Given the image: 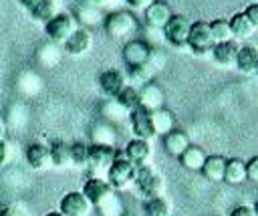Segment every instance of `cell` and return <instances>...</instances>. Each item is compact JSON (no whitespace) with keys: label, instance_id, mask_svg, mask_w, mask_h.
Wrapping results in <instances>:
<instances>
[{"label":"cell","instance_id":"6da1fadb","mask_svg":"<svg viewBox=\"0 0 258 216\" xmlns=\"http://www.w3.org/2000/svg\"><path fill=\"white\" fill-rule=\"evenodd\" d=\"M135 174H137V166L129 161L123 153H119L115 161L109 166L105 180L115 192H121V190H127L131 184H135Z\"/></svg>","mask_w":258,"mask_h":216},{"label":"cell","instance_id":"8992f818","mask_svg":"<svg viewBox=\"0 0 258 216\" xmlns=\"http://www.w3.org/2000/svg\"><path fill=\"white\" fill-rule=\"evenodd\" d=\"M214 38H212V32H210V22L206 20H196L191 22L189 26V34H187V44L191 48V52L196 55H206L214 48Z\"/></svg>","mask_w":258,"mask_h":216},{"label":"cell","instance_id":"f35d334b","mask_svg":"<svg viewBox=\"0 0 258 216\" xmlns=\"http://www.w3.org/2000/svg\"><path fill=\"white\" fill-rule=\"evenodd\" d=\"M230 216H256V212H254L252 206L242 204V206H236V208L230 212Z\"/></svg>","mask_w":258,"mask_h":216},{"label":"cell","instance_id":"4316f807","mask_svg":"<svg viewBox=\"0 0 258 216\" xmlns=\"http://www.w3.org/2000/svg\"><path fill=\"white\" fill-rule=\"evenodd\" d=\"M48 151H50V166L54 168L71 166V145H67L64 141H54L52 145H48Z\"/></svg>","mask_w":258,"mask_h":216},{"label":"cell","instance_id":"484cf974","mask_svg":"<svg viewBox=\"0 0 258 216\" xmlns=\"http://www.w3.org/2000/svg\"><path fill=\"white\" fill-rule=\"evenodd\" d=\"M95 208H97V212H99L101 216H121V214L125 212L123 202H121V198L117 196L115 190H111V192L101 200V204L95 206Z\"/></svg>","mask_w":258,"mask_h":216},{"label":"cell","instance_id":"8d00e7d4","mask_svg":"<svg viewBox=\"0 0 258 216\" xmlns=\"http://www.w3.org/2000/svg\"><path fill=\"white\" fill-rule=\"evenodd\" d=\"M246 178L252 182H258V155H254L246 161Z\"/></svg>","mask_w":258,"mask_h":216},{"label":"cell","instance_id":"bcb514c9","mask_svg":"<svg viewBox=\"0 0 258 216\" xmlns=\"http://www.w3.org/2000/svg\"><path fill=\"white\" fill-rule=\"evenodd\" d=\"M121 216H135V214H129V212H123Z\"/></svg>","mask_w":258,"mask_h":216},{"label":"cell","instance_id":"44dd1931","mask_svg":"<svg viewBox=\"0 0 258 216\" xmlns=\"http://www.w3.org/2000/svg\"><path fill=\"white\" fill-rule=\"evenodd\" d=\"M226 161L228 159L222 157V155H208L200 172L210 182H222L224 180V172H226Z\"/></svg>","mask_w":258,"mask_h":216},{"label":"cell","instance_id":"4fadbf2b","mask_svg":"<svg viewBox=\"0 0 258 216\" xmlns=\"http://www.w3.org/2000/svg\"><path fill=\"white\" fill-rule=\"evenodd\" d=\"M121 153H123L129 161H133V164L139 168V166H145V164L149 161V157H151V143L145 141V139L133 137V139H129V141L125 143V147H123Z\"/></svg>","mask_w":258,"mask_h":216},{"label":"cell","instance_id":"5b68a950","mask_svg":"<svg viewBox=\"0 0 258 216\" xmlns=\"http://www.w3.org/2000/svg\"><path fill=\"white\" fill-rule=\"evenodd\" d=\"M151 57H153V48L143 38H129L123 44V61L129 67V71L147 65L151 61Z\"/></svg>","mask_w":258,"mask_h":216},{"label":"cell","instance_id":"cb8c5ba5","mask_svg":"<svg viewBox=\"0 0 258 216\" xmlns=\"http://www.w3.org/2000/svg\"><path fill=\"white\" fill-rule=\"evenodd\" d=\"M206 157H208V155L204 153V149H202V147H198V145H189V147L179 155V164H181L185 170L198 172V170H202V166H204Z\"/></svg>","mask_w":258,"mask_h":216},{"label":"cell","instance_id":"83f0119b","mask_svg":"<svg viewBox=\"0 0 258 216\" xmlns=\"http://www.w3.org/2000/svg\"><path fill=\"white\" fill-rule=\"evenodd\" d=\"M115 101L125 109V111H133L135 107H139L141 105V99H139V89L137 87H133V85H125L121 91H119V95L115 97Z\"/></svg>","mask_w":258,"mask_h":216},{"label":"cell","instance_id":"e575fe53","mask_svg":"<svg viewBox=\"0 0 258 216\" xmlns=\"http://www.w3.org/2000/svg\"><path fill=\"white\" fill-rule=\"evenodd\" d=\"M103 113L107 115V119H113V121H121V119L129 117V111H125V109H123L115 99H111V101H107V103H105Z\"/></svg>","mask_w":258,"mask_h":216},{"label":"cell","instance_id":"52a82bcc","mask_svg":"<svg viewBox=\"0 0 258 216\" xmlns=\"http://www.w3.org/2000/svg\"><path fill=\"white\" fill-rule=\"evenodd\" d=\"M75 18L69 12H58L44 24V32L54 44H64V40L75 32Z\"/></svg>","mask_w":258,"mask_h":216},{"label":"cell","instance_id":"d6986e66","mask_svg":"<svg viewBox=\"0 0 258 216\" xmlns=\"http://www.w3.org/2000/svg\"><path fill=\"white\" fill-rule=\"evenodd\" d=\"M238 50H240V44L232 38V40H226V42H218V44H214L212 55H214L216 63H220V65H224V67H230V65H236Z\"/></svg>","mask_w":258,"mask_h":216},{"label":"cell","instance_id":"7dc6e473","mask_svg":"<svg viewBox=\"0 0 258 216\" xmlns=\"http://www.w3.org/2000/svg\"><path fill=\"white\" fill-rule=\"evenodd\" d=\"M214 216H222V214H214Z\"/></svg>","mask_w":258,"mask_h":216},{"label":"cell","instance_id":"2e32d148","mask_svg":"<svg viewBox=\"0 0 258 216\" xmlns=\"http://www.w3.org/2000/svg\"><path fill=\"white\" fill-rule=\"evenodd\" d=\"M62 46L67 55H73V57L85 55L91 48V32L87 28H75V32L64 40Z\"/></svg>","mask_w":258,"mask_h":216},{"label":"cell","instance_id":"d6a6232c","mask_svg":"<svg viewBox=\"0 0 258 216\" xmlns=\"http://www.w3.org/2000/svg\"><path fill=\"white\" fill-rule=\"evenodd\" d=\"M93 143L101 145H115V133L109 123H97L93 127Z\"/></svg>","mask_w":258,"mask_h":216},{"label":"cell","instance_id":"f6af8a7d","mask_svg":"<svg viewBox=\"0 0 258 216\" xmlns=\"http://www.w3.org/2000/svg\"><path fill=\"white\" fill-rule=\"evenodd\" d=\"M252 208H254V212H256V216H258V200H256V204H254Z\"/></svg>","mask_w":258,"mask_h":216},{"label":"cell","instance_id":"74e56055","mask_svg":"<svg viewBox=\"0 0 258 216\" xmlns=\"http://www.w3.org/2000/svg\"><path fill=\"white\" fill-rule=\"evenodd\" d=\"M244 14H246V16H248V20L252 22V26L258 30V4H250V6H246Z\"/></svg>","mask_w":258,"mask_h":216},{"label":"cell","instance_id":"e0dca14e","mask_svg":"<svg viewBox=\"0 0 258 216\" xmlns=\"http://www.w3.org/2000/svg\"><path fill=\"white\" fill-rule=\"evenodd\" d=\"M189 145H191V143H189V137H187V133L181 131V129H171L169 133L163 135V147H165V151H167L169 155H173V157H179Z\"/></svg>","mask_w":258,"mask_h":216},{"label":"cell","instance_id":"836d02e7","mask_svg":"<svg viewBox=\"0 0 258 216\" xmlns=\"http://www.w3.org/2000/svg\"><path fill=\"white\" fill-rule=\"evenodd\" d=\"M79 20L83 22V24H97V22H101L103 20V14H101V8H97V6H91V4H81L79 6Z\"/></svg>","mask_w":258,"mask_h":216},{"label":"cell","instance_id":"277c9868","mask_svg":"<svg viewBox=\"0 0 258 216\" xmlns=\"http://www.w3.org/2000/svg\"><path fill=\"white\" fill-rule=\"evenodd\" d=\"M119 153L121 151H117L115 145H101V143L89 145V170L93 172V176L105 178L109 166L115 161Z\"/></svg>","mask_w":258,"mask_h":216},{"label":"cell","instance_id":"f1b7e54d","mask_svg":"<svg viewBox=\"0 0 258 216\" xmlns=\"http://www.w3.org/2000/svg\"><path fill=\"white\" fill-rule=\"evenodd\" d=\"M58 14V6H56V0H40L32 10H30V16L36 20V22H48L52 16Z\"/></svg>","mask_w":258,"mask_h":216},{"label":"cell","instance_id":"603a6c76","mask_svg":"<svg viewBox=\"0 0 258 216\" xmlns=\"http://www.w3.org/2000/svg\"><path fill=\"white\" fill-rule=\"evenodd\" d=\"M246 180V161L240 157H232L226 161V172H224V182L238 186Z\"/></svg>","mask_w":258,"mask_h":216},{"label":"cell","instance_id":"ac0fdd59","mask_svg":"<svg viewBox=\"0 0 258 216\" xmlns=\"http://www.w3.org/2000/svg\"><path fill=\"white\" fill-rule=\"evenodd\" d=\"M139 99H141V107H145L149 111L163 107V91L159 89V85H155L151 81L139 87Z\"/></svg>","mask_w":258,"mask_h":216},{"label":"cell","instance_id":"5bb4252c","mask_svg":"<svg viewBox=\"0 0 258 216\" xmlns=\"http://www.w3.org/2000/svg\"><path fill=\"white\" fill-rule=\"evenodd\" d=\"M24 159H26V164H28L30 170H36V172L46 170V168L50 166V151H48V145L38 143V141L30 143V145L26 147V151H24Z\"/></svg>","mask_w":258,"mask_h":216},{"label":"cell","instance_id":"7c38bea8","mask_svg":"<svg viewBox=\"0 0 258 216\" xmlns=\"http://www.w3.org/2000/svg\"><path fill=\"white\" fill-rule=\"evenodd\" d=\"M97 83H99L101 93L107 95V97H111V99H115V97L119 95V91L127 85V83H125V75H123L119 69H105V71L99 75Z\"/></svg>","mask_w":258,"mask_h":216},{"label":"cell","instance_id":"ffe728a7","mask_svg":"<svg viewBox=\"0 0 258 216\" xmlns=\"http://www.w3.org/2000/svg\"><path fill=\"white\" fill-rule=\"evenodd\" d=\"M236 69L250 75V73H256L258 71V48L256 46H240L238 50V57H236Z\"/></svg>","mask_w":258,"mask_h":216},{"label":"cell","instance_id":"60d3db41","mask_svg":"<svg viewBox=\"0 0 258 216\" xmlns=\"http://www.w3.org/2000/svg\"><path fill=\"white\" fill-rule=\"evenodd\" d=\"M8 159V143L4 139H0V166H4Z\"/></svg>","mask_w":258,"mask_h":216},{"label":"cell","instance_id":"3957f363","mask_svg":"<svg viewBox=\"0 0 258 216\" xmlns=\"http://www.w3.org/2000/svg\"><path fill=\"white\" fill-rule=\"evenodd\" d=\"M135 188L147 198H157L163 194V178L159 172H155V168H151L149 164L145 166H139L137 168V174H135Z\"/></svg>","mask_w":258,"mask_h":216},{"label":"cell","instance_id":"9c48e42d","mask_svg":"<svg viewBox=\"0 0 258 216\" xmlns=\"http://www.w3.org/2000/svg\"><path fill=\"white\" fill-rule=\"evenodd\" d=\"M91 210H93V206L81 190L67 192L58 202V212L62 216H89Z\"/></svg>","mask_w":258,"mask_h":216},{"label":"cell","instance_id":"7402d4cb","mask_svg":"<svg viewBox=\"0 0 258 216\" xmlns=\"http://www.w3.org/2000/svg\"><path fill=\"white\" fill-rule=\"evenodd\" d=\"M151 123H153L155 135H165L171 129H175L173 127V113L165 107H159V109L151 111Z\"/></svg>","mask_w":258,"mask_h":216},{"label":"cell","instance_id":"c3c4849f","mask_svg":"<svg viewBox=\"0 0 258 216\" xmlns=\"http://www.w3.org/2000/svg\"><path fill=\"white\" fill-rule=\"evenodd\" d=\"M256 75H258V71H256Z\"/></svg>","mask_w":258,"mask_h":216},{"label":"cell","instance_id":"f546056e","mask_svg":"<svg viewBox=\"0 0 258 216\" xmlns=\"http://www.w3.org/2000/svg\"><path fill=\"white\" fill-rule=\"evenodd\" d=\"M143 212L145 216H171V206L163 196L147 198L143 202Z\"/></svg>","mask_w":258,"mask_h":216},{"label":"cell","instance_id":"7a4b0ae2","mask_svg":"<svg viewBox=\"0 0 258 216\" xmlns=\"http://www.w3.org/2000/svg\"><path fill=\"white\" fill-rule=\"evenodd\" d=\"M103 26L111 38H129L137 32V18L129 10H117L103 20Z\"/></svg>","mask_w":258,"mask_h":216},{"label":"cell","instance_id":"8fae6325","mask_svg":"<svg viewBox=\"0 0 258 216\" xmlns=\"http://www.w3.org/2000/svg\"><path fill=\"white\" fill-rule=\"evenodd\" d=\"M143 14H145V22H147L149 28L163 30V26L167 24V20L171 18L173 12H171V8H169L167 2H163V0H153V2L143 10Z\"/></svg>","mask_w":258,"mask_h":216},{"label":"cell","instance_id":"b9f144b4","mask_svg":"<svg viewBox=\"0 0 258 216\" xmlns=\"http://www.w3.org/2000/svg\"><path fill=\"white\" fill-rule=\"evenodd\" d=\"M18 2L22 4V8H26V10L30 12V10H32V8H34V6L40 2V0H18Z\"/></svg>","mask_w":258,"mask_h":216},{"label":"cell","instance_id":"d4e9b609","mask_svg":"<svg viewBox=\"0 0 258 216\" xmlns=\"http://www.w3.org/2000/svg\"><path fill=\"white\" fill-rule=\"evenodd\" d=\"M228 22H230V30H232V36L234 38H248L256 30L244 12H236Z\"/></svg>","mask_w":258,"mask_h":216},{"label":"cell","instance_id":"30bf717a","mask_svg":"<svg viewBox=\"0 0 258 216\" xmlns=\"http://www.w3.org/2000/svg\"><path fill=\"white\" fill-rule=\"evenodd\" d=\"M129 125H131V131L137 139L151 141L155 137V129H153V123H151V111L141 107V105L135 107L129 113Z\"/></svg>","mask_w":258,"mask_h":216},{"label":"cell","instance_id":"ab89813d","mask_svg":"<svg viewBox=\"0 0 258 216\" xmlns=\"http://www.w3.org/2000/svg\"><path fill=\"white\" fill-rule=\"evenodd\" d=\"M133 10H145L153 0H125Z\"/></svg>","mask_w":258,"mask_h":216},{"label":"cell","instance_id":"1f68e13d","mask_svg":"<svg viewBox=\"0 0 258 216\" xmlns=\"http://www.w3.org/2000/svg\"><path fill=\"white\" fill-rule=\"evenodd\" d=\"M71 166L89 168V145L83 141H75L71 145Z\"/></svg>","mask_w":258,"mask_h":216},{"label":"cell","instance_id":"7bdbcfd3","mask_svg":"<svg viewBox=\"0 0 258 216\" xmlns=\"http://www.w3.org/2000/svg\"><path fill=\"white\" fill-rule=\"evenodd\" d=\"M44 216H62V214H60V212H58V210H56V212H46V214H44Z\"/></svg>","mask_w":258,"mask_h":216},{"label":"cell","instance_id":"ee69618b","mask_svg":"<svg viewBox=\"0 0 258 216\" xmlns=\"http://www.w3.org/2000/svg\"><path fill=\"white\" fill-rule=\"evenodd\" d=\"M4 137V125H2V121H0V139Z\"/></svg>","mask_w":258,"mask_h":216},{"label":"cell","instance_id":"ba28073f","mask_svg":"<svg viewBox=\"0 0 258 216\" xmlns=\"http://www.w3.org/2000/svg\"><path fill=\"white\" fill-rule=\"evenodd\" d=\"M189 18L183 14H171L167 24L163 26V36L169 44L173 46H185L187 44V34H189Z\"/></svg>","mask_w":258,"mask_h":216},{"label":"cell","instance_id":"d590c367","mask_svg":"<svg viewBox=\"0 0 258 216\" xmlns=\"http://www.w3.org/2000/svg\"><path fill=\"white\" fill-rule=\"evenodd\" d=\"M0 216H28V212L20 204H8V206L0 208Z\"/></svg>","mask_w":258,"mask_h":216},{"label":"cell","instance_id":"4dcf8cb0","mask_svg":"<svg viewBox=\"0 0 258 216\" xmlns=\"http://www.w3.org/2000/svg\"><path fill=\"white\" fill-rule=\"evenodd\" d=\"M210 32H212V38L214 42H226V40H232V30H230V22L224 20V18H216L210 22Z\"/></svg>","mask_w":258,"mask_h":216},{"label":"cell","instance_id":"9a60e30c","mask_svg":"<svg viewBox=\"0 0 258 216\" xmlns=\"http://www.w3.org/2000/svg\"><path fill=\"white\" fill-rule=\"evenodd\" d=\"M113 188L107 184V180L105 178H97V176H91L85 184H83V194H85V198L91 202V206L95 208V206H99L101 204V200L111 192Z\"/></svg>","mask_w":258,"mask_h":216}]
</instances>
